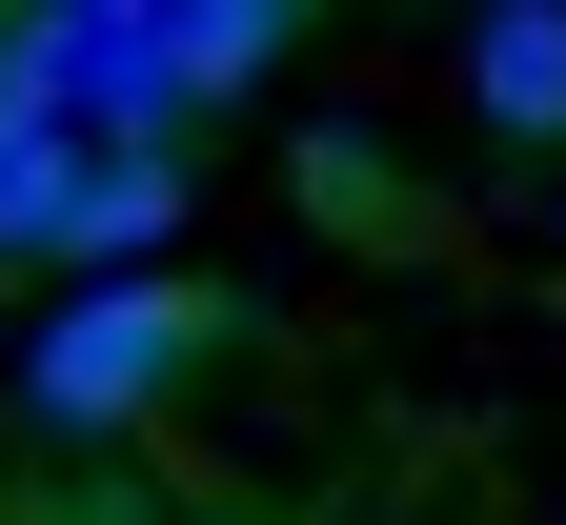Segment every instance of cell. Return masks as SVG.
Listing matches in <instances>:
<instances>
[{
    "label": "cell",
    "instance_id": "7a4b0ae2",
    "mask_svg": "<svg viewBox=\"0 0 566 525\" xmlns=\"http://www.w3.org/2000/svg\"><path fill=\"white\" fill-rule=\"evenodd\" d=\"M465 122L566 162V0H465Z\"/></svg>",
    "mask_w": 566,
    "mask_h": 525
},
{
    "label": "cell",
    "instance_id": "277c9868",
    "mask_svg": "<svg viewBox=\"0 0 566 525\" xmlns=\"http://www.w3.org/2000/svg\"><path fill=\"white\" fill-rule=\"evenodd\" d=\"M304 222H324V243H405V162H385L365 122H324V141H304Z\"/></svg>",
    "mask_w": 566,
    "mask_h": 525
},
{
    "label": "cell",
    "instance_id": "6da1fadb",
    "mask_svg": "<svg viewBox=\"0 0 566 525\" xmlns=\"http://www.w3.org/2000/svg\"><path fill=\"white\" fill-rule=\"evenodd\" d=\"M202 344H223V304H202L182 263H142V283H61V304L21 324V424H41V444H122V424L182 405Z\"/></svg>",
    "mask_w": 566,
    "mask_h": 525
},
{
    "label": "cell",
    "instance_id": "3957f363",
    "mask_svg": "<svg viewBox=\"0 0 566 525\" xmlns=\"http://www.w3.org/2000/svg\"><path fill=\"white\" fill-rule=\"evenodd\" d=\"M304 21H324V0H163V82H182V122H223L243 82H283Z\"/></svg>",
    "mask_w": 566,
    "mask_h": 525
},
{
    "label": "cell",
    "instance_id": "8992f818",
    "mask_svg": "<svg viewBox=\"0 0 566 525\" xmlns=\"http://www.w3.org/2000/svg\"><path fill=\"white\" fill-rule=\"evenodd\" d=\"M182 525H283V505H182Z\"/></svg>",
    "mask_w": 566,
    "mask_h": 525
},
{
    "label": "cell",
    "instance_id": "5b68a950",
    "mask_svg": "<svg viewBox=\"0 0 566 525\" xmlns=\"http://www.w3.org/2000/svg\"><path fill=\"white\" fill-rule=\"evenodd\" d=\"M61 21H82V41H163V0H61Z\"/></svg>",
    "mask_w": 566,
    "mask_h": 525
}]
</instances>
